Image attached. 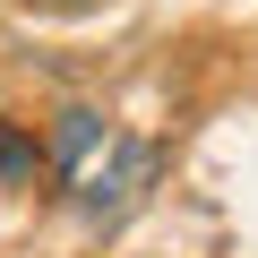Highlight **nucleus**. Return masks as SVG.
I'll return each mask as SVG.
<instances>
[{
	"mask_svg": "<svg viewBox=\"0 0 258 258\" xmlns=\"http://www.w3.org/2000/svg\"><path fill=\"white\" fill-rule=\"evenodd\" d=\"M103 147H112V155H103L95 172H78V207H86L95 224L129 215V198H138V189L155 181V164H164V155H155L147 138H103Z\"/></svg>",
	"mask_w": 258,
	"mask_h": 258,
	"instance_id": "obj_1",
	"label": "nucleus"
},
{
	"mask_svg": "<svg viewBox=\"0 0 258 258\" xmlns=\"http://www.w3.org/2000/svg\"><path fill=\"white\" fill-rule=\"evenodd\" d=\"M86 147H103V112H86V103H69V112H60V129H52V172H69V181H78V164H86Z\"/></svg>",
	"mask_w": 258,
	"mask_h": 258,
	"instance_id": "obj_2",
	"label": "nucleus"
},
{
	"mask_svg": "<svg viewBox=\"0 0 258 258\" xmlns=\"http://www.w3.org/2000/svg\"><path fill=\"white\" fill-rule=\"evenodd\" d=\"M26 9H43V18H86V9H103V0H26Z\"/></svg>",
	"mask_w": 258,
	"mask_h": 258,
	"instance_id": "obj_4",
	"label": "nucleus"
},
{
	"mask_svg": "<svg viewBox=\"0 0 258 258\" xmlns=\"http://www.w3.org/2000/svg\"><path fill=\"white\" fill-rule=\"evenodd\" d=\"M35 164H43V147L26 138L18 120H0V181H18V172H35Z\"/></svg>",
	"mask_w": 258,
	"mask_h": 258,
	"instance_id": "obj_3",
	"label": "nucleus"
}]
</instances>
